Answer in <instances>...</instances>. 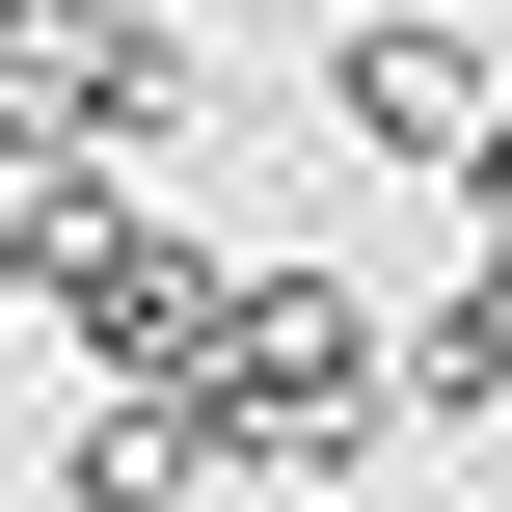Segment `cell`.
Listing matches in <instances>:
<instances>
[{"mask_svg": "<svg viewBox=\"0 0 512 512\" xmlns=\"http://www.w3.org/2000/svg\"><path fill=\"white\" fill-rule=\"evenodd\" d=\"M216 459L243 486H378L405 459V297H351L324 243H243V297H216Z\"/></svg>", "mask_w": 512, "mask_h": 512, "instance_id": "cell-1", "label": "cell"}, {"mask_svg": "<svg viewBox=\"0 0 512 512\" xmlns=\"http://www.w3.org/2000/svg\"><path fill=\"white\" fill-rule=\"evenodd\" d=\"M216 297H243V243H189V216H108V243L27 297V324H54V378H81V405H189V378H216Z\"/></svg>", "mask_w": 512, "mask_h": 512, "instance_id": "cell-2", "label": "cell"}, {"mask_svg": "<svg viewBox=\"0 0 512 512\" xmlns=\"http://www.w3.org/2000/svg\"><path fill=\"white\" fill-rule=\"evenodd\" d=\"M512 135V54L459 27V0H351L324 27V162H405V189H459Z\"/></svg>", "mask_w": 512, "mask_h": 512, "instance_id": "cell-3", "label": "cell"}, {"mask_svg": "<svg viewBox=\"0 0 512 512\" xmlns=\"http://www.w3.org/2000/svg\"><path fill=\"white\" fill-rule=\"evenodd\" d=\"M216 405H54V512H216Z\"/></svg>", "mask_w": 512, "mask_h": 512, "instance_id": "cell-4", "label": "cell"}, {"mask_svg": "<svg viewBox=\"0 0 512 512\" xmlns=\"http://www.w3.org/2000/svg\"><path fill=\"white\" fill-rule=\"evenodd\" d=\"M405 432H512V270H486V243L405 297Z\"/></svg>", "mask_w": 512, "mask_h": 512, "instance_id": "cell-5", "label": "cell"}, {"mask_svg": "<svg viewBox=\"0 0 512 512\" xmlns=\"http://www.w3.org/2000/svg\"><path fill=\"white\" fill-rule=\"evenodd\" d=\"M27 108H54V135H108V162H162V135L216 108V27H108V54H81V81H27Z\"/></svg>", "mask_w": 512, "mask_h": 512, "instance_id": "cell-6", "label": "cell"}, {"mask_svg": "<svg viewBox=\"0 0 512 512\" xmlns=\"http://www.w3.org/2000/svg\"><path fill=\"white\" fill-rule=\"evenodd\" d=\"M108 27H162V0H0V81H81Z\"/></svg>", "mask_w": 512, "mask_h": 512, "instance_id": "cell-7", "label": "cell"}, {"mask_svg": "<svg viewBox=\"0 0 512 512\" xmlns=\"http://www.w3.org/2000/svg\"><path fill=\"white\" fill-rule=\"evenodd\" d=\"M459 243H486V270H512V135H486V162H459Z\"/></svg>", "mask_w": 512, "mask_h": 512, "instance_id": "cell-8", "label": "cell"}, {"mask_svg": "<svg viewBox=\"0 0 512 512\" xmlns=\"http://www.w3.org/2000/svg\"><path fill=\"white\" fill-rule=\"evenodd\" d=\"M0 135H27V81H0Z\"/></svg>", "mask_w": 512, "mask_h": 512, "instance_id": "cell-9", "label": "cell"}]
</instances>
